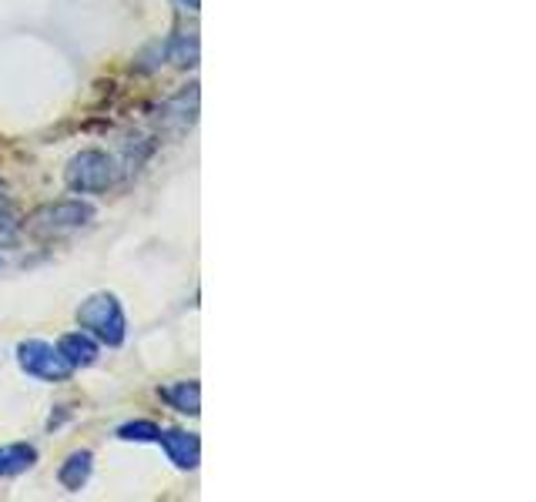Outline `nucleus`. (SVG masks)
<instances>
[{
	"instance_id": "9b49d317",
	"label": "nucleus",
	"mask_w": 536,
	"mask_h": 502,
	"mask_svg": "<svg viewBox=\"0 0 536 502\" xmlns=\"http://www.w3.org/2000/svg\"><path fill=\"white\" fill-rule=\"evenodd\" d=\"M158 422L151 419H138V422H128V426L118 429V439L124 442H158Z\"/></svg>"
},
{
	"instance_id": "6e6552de",
	"label": "nucleus",
	"mask_w": 536,
	"mask_h": 502,
	"mask_svg": "<svg viewBox=\"0 0 536 502\" xmlns=\"http://www.w3.org/2000/svg\"><path fill=\"white\" fill-rule=\"evenodd\" d=\"M161 399H165L171 409H178L181 415H198L201 412V385L195 379L161 385Z\"/></svg>"
},
{
	"instance_id": "423d86ee",
	"label": "nucleus",
	"mask_w": 536,
	"mask_h": 502,
	"mask_svg": "<svg viewBox=\"0 0 536 502\" xmlns=\"http://www.w3.org/2000/svg\"><path fill=\"white\" fill-rule=\"evenodd\" d=\"M57 352H61V359L71 365V369H88V365L98 362V342L91 339V335L84 332H67L61 335V342H57Z\"/></svg>"
},
{
	"instance_id": "20e7f679",
	"label": "nucleus",
	"mask_w": 536,
	"mask_h": 502,
	"mask_svg": "<svg viewBox=\"0 0 536 502\" xmlns=\"http://www.w3.org/2000/svg\"><path fill=\"white\" fill-rule=\"evenodd\" d=\"M17 362L27 375L34 379H44V382H67L71 379V365L61 359V352L54 345H47L41 339H27L17 345Z\"/></svg>"
},
{
	"instance_id": "39448f33",
	"label": "nucleus",
	"mask_w": 536,
	"mask_h": 502,
	"mask_svg": "<svg viewBox=\"0 0 536 502\" xmlns=\"http://www.w3.org/2000/svg\"><path fill=\"white\" fill-rule=\"evenodd\" d=\"M158 442H161V449L168 452V459L175 462L181 472L198 469V462H201V442H198L195 432L161 429V432H158Z\"/></svg>"
},
{
	"instance_id": "f03ea898",
	"label": "nucleus",
	"mask_w": 536,
	"mask_h": 502,
	"mask_svg": "<svg viewBox=\"0 0 536 502\" xmlns=\"http://www.w3.org/2000/svg\"><path fill=\"white\" fill-rule=\"evenodd\" d=\"M64 181L71 191H81V195H94V191H108L114 181H118V164H114L111 154H104L98 148H88L81 154H74L64 168Z\"/></svg>"
},
{
	"instance_id": "ddd939ff",
	"label": "nucleus",
	"mask_w": 536,
	"mask_h": 502,
	"mask_svg": "<svg viewBox=\"0 0 536 502\" xmlns=\"http://www.w3.org/2000/svg\"><path fill=\"white\" fill-rule=\"evenodd\" d=\"M178 4L185 7V11H198V7H201V0H178Z\"/></svg>"
},
{
	"instance_id": "7ed1b4c3",
	"label": "nucleus",
	"mask_w": 536,
	"mask_h": 502,
	"mask_svg": "<svg viewBox=\"0 0 536 502\" xmlns=\"http://www.w3.org/2000/svg\"><path fill=\"white\" fill-rule=\"evenodd\" d=\"M91 218H94V205L71 198V201H54V205L37 208L31 221H27V228L41 238H57V235H67V231L84 228Z\"/></svg>"
},
{
	"instance_id": "f257e3e1",
	"label": "nucleus",
	"mask_w": 536,
	"mask_h": 502,
	"mask_svg": "<svg viewBox=\"0 0 536 502\" xmlns=\"http://www.w3.org/2000/svg\"><path fill=\"white\" fill-rule=\"evenodd\" d=\"M78 322L81 328H88L94 339L111 345V349L124 345V335H128V318H124V308L111 292H98V295L84 298L78 308Z\"/></svg>"
},
{
	"instance_id": "1a4fd4ad",
	"label": "nucleus",
	"mask_w": 536,
	"mask_h": 502,
	"mask_svg": "<svg viewBox=\"0 0 536 502\" xmlns=\"http://www.w3.org/2000/svg\"><path fill=\"white\" fill-rule=\"evenodd\" d=\"M37 462V449L27 446V442H11V446H0V476L14 479L27 472Z\"/></svg>"
},
{
	"instance_id": "9d476101",
	"label": "nucleus",
	"mask_w": 536,
	"mask_h": 502,
	"mask_svg": "<svg viewBox=\"0 0 536 502\" xmlns=\"http://www.w3.org/2000/svg\"><path fill=\"white\" fill-rule=\"evenodd\" d=\"M168 61L178 67H195L198 64V37L195 34H178L168 47Z\"/></svg>"
},
{
	"instance_id": "0eeeda50",
	"label": "nucleus",
	"mask_w": 536,
	"mask_h": 502,
	"mask_svg": "<svg viewBox=\"0 0 536 502\" xmlns=\"http://www.w3.org/2000/svg\"><path fill=\"white\" fill-rule=\"evenodd\" d=\"M91 466H94V456L88 449L71 452V456L64 459V466L57 469V482H61L67 492H81L91 479Z\"/></svg>"
},
{
	"instance_id": "f8f14e48",
	"label": "nucleus",
	"mask_w": 536,
	"mask_h": 502,
	"mask_svg": "<svg viewBox=\"0 0 536 502\" xmlns=\"http://www.w3.org/2000/svg\"><path fill=\"white\" fill-rule=\"evenodd\" d=\"M17 225V211H14V201L11 195L4 191V185H0V228H7L11 231Z\"/></svg>"
}]
</instances>
